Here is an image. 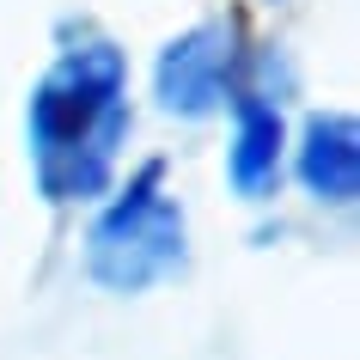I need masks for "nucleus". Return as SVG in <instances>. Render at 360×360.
Instances as JSON below:
<instances>
[{"instance_id": "1", "label": "nucleus", "mask_w": 360, "mask_h": 360, "mask_svg": "<svg viewBox=\"0 0 360 360\" xmlns=\"http://www.w3.org/2000/svg\"><path fill=\"white\" fill-rule=\"evenodd\" d=\"M25 134L43 202H98L129 141V56L98 31L61 43L49 74L31 86Z\"/></svg>"}, {"instance_id": "4", "label": "nucleus", "mask_w": 360, "mask_h": 360, "mask_svg": "<svg viewBox=\"0 0 360 360\" xmlns=\"http://www.w3.org/2000/svg\"><path fill=\"white\" fill-rule=\"evenodd\" d=\"M232 147H226V184L245 202H269L275 184H281L287 165V116L281 104L250 86V79H232Z\"/></svg>"}, {"instance_id": "3", "label": "nucleus", "mask_w": 360, "mask_h": 360, "mask_svg": "<svg viewBox=\"0 0 360 360\" xmlns=\"http://www.w3.org/2000/svg\"><path fill=\"white\" fill-rule=\"evenodd\" d=\"M232 79H238V49H232L226 25H190L153 61V98H159V110L190 116V122L226 110Z\"/></svg>"}, {"instance_id": "5", "label": "nucleus", "mask_w": 360, "mask_h": 360, "mask_svg": "<svg viewBox=\"0 0 360 360\" xmlns=\"http://www.w3.org/2000/svg\"><path fill=\"white\" fill-rule=\"evenodd\" d=\"M293 177L305 184L311 202L323 208H348L360 195V122L348 110H318L305 116L300 141H293Z\"/></svg>"}, {"instance_id": "2", "label": "nucleus", "mask_w": 360, "mask_h": 360, "mask_svg": "<svg viewBox=\"0 0 360 360\" xmlns=\"http://www.w3.org/2000/svg\"><path fill=\"white\" fill-rule=\"evenodd\" d=\"M190 220L165 190V159H147L86 226V275L104 293H147L184 269Z\"/></svg>"}]
</instances>
